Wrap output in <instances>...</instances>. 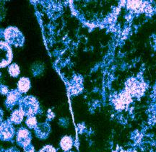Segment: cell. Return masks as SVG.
Instances as JSON below:
<instances>
[{"mask_svg":"<svg viewBox=\"0 0 156 152\" xmlns=\"http://www.w3.org/2000/svg\"><path fill=\"white\" fill-rule=\"evenodd\" d=\"M122 152H131V151H122Z\"/></svg>","mask_w":156,"mask_h":152,"instance_id":"17","label":"cell"},{"mask_svg":"<svg viewBox=\"0 0 156 152\" xmlns=\"http://www.w3.org/2000/svg\"><path fill=\"white\" fill-rule=\"evenodd\" d=\"M73 138L69 137V136H64V137L62 138L61 142H60V146H61L62 149L65 151H69V150L73 147Z\"/></svg>","mask_w":156,"mask_h":152,"instance_id":"11","label":"cell"},{"mask_svg":"<svg viewBox=\"0 0 156 152\" xmlns=\"http://www.w3.org/2000/svg\"><path fill=\"white\" fill-rule=\"evenodd\" d=\"M20 97V94L18 91H11L9 93L8 96H7V99L6 100V104H7V106H13L18 101Z\"/></svg>","mask_w":156,"mask_h":152,"instance_id":"9","label":"cell"},{"mask_svg":"<svg viewBox=\"0 0 156 152\" xmlns=\"http://www.w3.org/2000/svg\"><path fill=\"white\" fill-rule=\"evenodd\" d=\"M24 113L20 110H16L12 112L11 116V121L14 122L15 123L18 124L23 120Z\"/></svg>","mask_w":156,"mask_h":152,"instance_id":"12","label":"cell"},{"mask_svg":"<svg viewBox=\"0 0 156 152\" xmlns=\"http://www.w3.org/2000/svg\"><path fill=\"white\" fill-rule=\"evenodd\" d=\"M20 110H22L24 115L28 117L34 116L38 110L39 105L38 101L35 97L32 96H28L23 98L20 103Z\"/></svg>","mask_w":156,"mask_h":152,"instance_id":"1","label":"cell"},{"mask_svg":"<svg viewBox=\"0 0 156 152\" xmlns=\"http://www.w3.org/2000/svg\"><path fill=\"white\" fill-rule=\"evenodd\" d=\"M31 136L30 132L25 128H21L19 130L17 133V141L20 146L23 147H27L30 143Z\"/></svg>","mask_w":156,"mask_h":152,"instance_id":"6","label":"cell"},{"mask_svg":"<svg viewBox=\"0 0 156 152\" xmlns=\"http://www.w3.org/2000/svg\"><path fill=\"white\" fill-rule=\"evenodd\" d=\"M12 59V51L7 43L0 41V67L9 65Z\"/></svg>","mask_w":156,"mask_h":152,"instance_id":"3","label":"cell"},{"mask_svg":"<svg viewBox=\"0 0 156 152\" xmlns=\"http://www.w3.org/2000/svg\"><path fill=\"white\" fill-rule=\"evenodd\" d=\"M67 152H72V151H67Z\"/></svg>","mask_w":156,"mask_h":152,"instance_id":"18","label":"cell"},{"mask_svg":"<svg viewBox=\"0 0 156 152\" xmlns=\"http://www.w3.org/2000/svg\"><path fill=\"white\" fill-rule=\"evenodd\" d=\"M8 71H9V74H10L12 77H17L20 74L19 67L15 64H12V65L9 66Z\"/></svg>","mask_w":156,"mask_h":152,"instance_id":"13","label":"cell"},{"mask_svg":"<svg viewBox=\"0 0 156 152\" xmlns=\"http://www.w3.org/2000/svg\"><path fill=\"white\" fill-rule=\"evenodd\" d=\"M2 89H0V92H1L2 93V94H6V93L7 92V87H4V86H2Z\"/></svg>","mask_w":156,"mask_h":152,"instance_id":"16","label":"cell"},{"mask_svg":"<svg viewBox=\"0 0 156 152\" xmlns=\"http://www.w3.org/2000/svg\"><path fill=\"white\" fill-rule=\"evenodd\" d=\"M17 87H18V90L20 92H28L29 90V89H30V81H29L28 78H21L18 81V84H17Z\"/></svg>","mask_w":156,"mask_h":152,"instance_id":"10","label":"cell"},{"mask_svg":"<svg viewBox=\"0 0 156 152\" xmlns=\"http://www.w3.org/2000/svg\"><path fill=\"white\" fill-rule=\"evenodd\" d=\"M126 89L130 95L140 97L145 92V86L135 79H131L126 82Z\"/></svg>","mask_w":156,"mask_h":152,"instance_id":"4","label":"cell"},{"mask_svg":"<svg viewBox=\"0 0 156 152\" xmlns=\"http://www.w3.org/2000/svg\"><path fill=\"white\" fill-rule=\"evenodd\" d=\"M26 124L30 128H36L37 125V120L36 118L34 116H30L26 120Z\"/></svg>","mask_w":156,"mask_h":152,"instance_id":"14","label":"cell"},{"mask_svg":"<svg viewBox=\"0 0 156 152\" xmlns=\"http://www.w3.org/2000/svg\"><path fill=\"white\" fill-rule=\"evenodd\" d=\"M131 101V95L126 92L122 93V94H121L119 96L117 97L116 101H115L116 108L124 109L126 106H127L129 104Z\"/></svg>","mask_w":156,"mask_h":152,"instance_id":"7","label":"cell"},{"mask_svg":"<svg viewBox=\"0 0 156 152\" xmlns=\"http://www.w3.org/2000/svg\"><path fill=\"white\" fill-rule=\"evenodd\" d=\"M14 134V129L11 124L7 122L0 125V138L2 140H9Z\"/></svg>","mask_w":156,"mask_h":152,"instance_id":"5","label":"cell"},{"mask_svg":"<svg viewBox=\"0 0 156 152\" xmlns=\"http://www.w3.org/2000/svg\"><path fill=\"white\" fill-rule=\"evenodd\" d=\"M145 5L142 1H128L127 7L134 12H141L145 9Z\"/></svg>","mask_w":156,"mask_h":152,"instance_id":"8","label":"cell"},{"mask_svg":"<svg viewBox=\"0 0 156 152\" xmlns=\"http://www.w3.org/2000/svg\"><path fill=\"white\" fill-rule=\"evenodd\" d=\"M39 152H56V151L52 146L47 145L43 148L42 149H41V151Z\"/></svg>","mask_w":156,"mask_h":152,"instance_id":"15","label":"cell"},{"mask_svg":"<svg viewBox=\"0 0 156 152\" xmlns=\"http://www.w3.org/2000/svg\"><path fill=\"white\" fill-rule=\"evenodd\" d=\"M5 37L6 40L9 43L15 45V46H22L24 41L23 34L18 29L14 27H9L6 29Z\"/></svg>","mask_w":156,"mask_h":152,"instance_id":"2","label":"cell"}]
</instances>
